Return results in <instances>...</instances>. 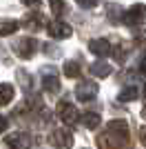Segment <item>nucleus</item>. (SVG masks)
<instances>
[{"instance_id": "f3484780", "label": "nucleus", "mask_w": 146, "mask_h": 149, "mask_svg": "<svg viewBox=\"0 0 146 149\" xmlns=\"http://www.w3.org/2000/svg\"><path fill=\"white\" fill-rule=\"evenodd\" d=\"M64 76H67V78H78L80 76V65L75 60H67L64 62Z\"/></svg>"}, {"instance_id": "b1692460", "label": "nucleus", "mask_w": 146, "mask_h": 149, "mask_svg": "<svg viewBox=\"0 0 146 149\" xmlns=\"http://www.w3.org/2000/svg\"><path fill=\"white\" fill-rule=\"evenodd\" d=\"M24 5H29V7H36V5H40V0H22Z\"/></svg>"}, {"instance_id": "a211bd4d", "label": "nucleus", "mask_w": 146, "mask_h": 149, "mask_svg": "<svg viewBox=\"0 0 146 149\" xmlns=\"http://www.w3.org/2000/svg\"><path fill=\"white\" fill-rule=\"evenodd\" d=\"M122 7L120 5H109L106 7V16H109V20H113V22H120L122 20Z\"/></svg>"}, {"instance_id": "f03ea898", "label": "nucleus", "mask_w": 146, "mask_h": 149, "mask_svg": "<svg viewBox=\"0 0 146 149\" xmlns=\"http://www.w3.org/2000/svg\"><path fill=\"white\" fill-rule=\"evenodd\" d=\"M58 116H60V120L67 125V127H75V125L80 123L78 109H75V105L69 102V100H60V102H58Z\"/></svg>"}, {"instance_id": "39448f33", "label": "nucleus", "mask_w": 146, "mask_h": 149, "mask_svg": "<svg viewBox=\"0 0 146 149\" xmlns=\"http://www.w3.org/2000/svg\"><path fill=\"white\" fill-rule=\"evenodd\" d=\"M38 47H40V45H38V40H33V38H20L18 42L13 45V51H16V56L29 60V58H33Z\"/></svg>"}, {"instance_id": "aec40b11", "label": "nucleus", "mask_w": 146, "mask_h": 149, "mask_svg": "<svg viewBox=\"0 0 146 149\" xmlns=\"http://www.w3.org/2000/svg\"><path fill=\"white\" fill-rule=\"evenodd\" d=\"M16 76H18L20 85H22L24 89H31V76H29V74H24L22 69H18V71H16Z\"/></svg>"}, {"instance_id": "2eb2a0df", "label": "nucleus", "mask_w": 146, "mask_h": 149, "mask_svg": "<svg viewBox=\"0 0 146 149\" xmlns=\"http://www.w3.org/2000/svg\"><path fill=\"white\" fill-rule=\"evenodd\" d=\"M18 31V22L16 20H0V36H11Z\"/></svg>"}, {"instance_id": "7ed1b4c3", "label": "nucleus", "mask_w": 146, "mask_h": 149, "mask_svg": "<svg viewBox=\"0 0 146 149\" xmlns=\"http://www.w3.org/2000/svg\"><path fill=\"white\" fill-rule=\"evenodd\" d=\"M122 22L131 29H140L144 22V5H133L128 11L122 13Z\"/></svg>"}, {"instance_id": "20e7f679", "label": "nucleus", "mask_w": 146, "mask_h": 149, "mask_svg": "<svg viewBox=\"0 0 146 149\" xmlns=\"http://www.w3.org/2000/svg\"><path fill=\"white\" fill-rule=\"evenodd\" d=\"M49 143L55 149H71L73 147V134L69 129H53L49 134Z\"/></svg>"}, {"instance_id": "6e6552de", "label": "nucleus", "mask_w": 146, "mask_h": 149, "mask_svg": "<svg viewBox=\"0 0 146 149\" xmlns=\"http://www.w3.org/2000/svg\"><path fill=\"white\" fill-rule=\"evenodd\" d=\"M49 36L51 38H58V40H67V38L73 36V29L67 25V22H62V20H53V22H49Z\"/></svg>"}, {"instance_id": "4be33fe9", "label": "nucleus", "mask_w": 146, "mask_h": 149, "mask_svg": "<svg viewBox=\"0 0 146 149\" xmlns=\"http://www.w3.org/2000/svg\"><path fill=\"white\" fill-rule=\"evenodd\" d=\"M42 51H44V54H49V56H58V54H60V51H58V49H53V45H42Z\"/></svg>"}, {"instance_id": "1a4fd4ad", "label": "nucleus", "mask_w": 146, "mask_h": 149, "mask_svg": "<svg viewBox=\"0 0 146 149\" xmlns=\"http://www.w3.org/2000/svg\"><path fill=\"white\" fill-rule=\"evenodd\" d=\"M89 49L95 54V56L100 58H106L113 54V45L106 40V38H97V40H91V45H89Z\"/></svg>"}, {"instance_id": "dca6fc26", "label": "nucleus", "mask_w": 146, "mask_h": 149, "mask_svg": "<svg viewBox=\"0 0 146 149\" xmlns=\"http://www.w3.org/2000/svg\"><path fill=\"white\" fill-rule=\"evenodd\" d=\"M135 98H137V87H126V89H122V91L117 93V100H120V102H133Z\"/></svg>"}, {"instance_id": "ddd939ff", "label": "nucleus", "mask_w": 146, "mask_h": 149, "mask_svg": "<svg viewBox=\"0 0 146 149\" xmlns=\"http://www.w3.org/2000/svg\"><path fill=\"white\" fill-rule=\"evenodd\" d=\"M80 120H82V125H84L86 129H95L97 125H100V113L97 111H86Z\"/></svg>"}, {"instance_id": "4468645a", "label": "nucleus", "mask_w": 146, "mask_h": 149, "mask_svg": "<svg viewBox=\"0 0 146 149\" xmlns=\"http://www.w3.org/2000/svg\"><path fill=\"white\" fill-rule=\"evenodd\" d=\"M13 93H16V91H13L11 85H7V82H5V85H0V107L9 105V102L13 100Z\"/></svg>"}, {"instance_id": "f8f14e48", "label": "nucleus", "mask_w": 146, "mask_h": 149, "mask_svg": "<svg viewBox=\"0 0 146 149\" xmlns=\"http://www.w3.org/2000/svg\"><path fill=\"white\" fill-rule=\"evenodd\" d=\"M42 89L47 93H58L60 91V78H55V76H42Z\"/></svg>"}, {"instance_id": "9b49d317", "label": "nucleus", "mask_w": 146, "mask_h": 149, "mask_svg": "<svg viewBox=\"0 0 146 149\" xmlns=\"http://www.w3.org/2000/svg\"><path fill=\"white\" fill-rule=\"evenodd\" d=\"M111 71H113V65H109V62H104V60L91 65V74L95 78H106V76H111Z\"/></svg>"}, {"instance_id": "9d476101", "label": "nucleus", "mask_w": 146, "mask_h": 149, "mask_svg": "<svg viewBox=\"0 0 146 149\" xmlns=\"http://www.w3.org/2000/svg\"><path fill=\"white\" fill-rule=\"evenodd\" d=\"M22 25L27 27V29H31V31H40L44 27V16L38 13V11H29L27 16H24Z\"/></svg>"}, {"instance_id": "423d86ee", "label": "nucleus", "mask_w": 146, "mask_h": 149, "mask_svg": "<svg viewBox=\"0 0 146 149\" xmlns=\"http://www.w3.org/2000/svg\"><path fill=\"white\" fill-rule=\"evenodd\" d=\"M5 145L9 149H29L31 147V136L24 131H13L9 136H5Z\"/></svg>"}, {"instance_id": "5701e85b", "label": "nucleus", "mask_w": 146, "mask_h": 149, "mask_svg": "<svg viewBox=\"0 0 146 149\" xmlns=\"http://www.w3.org/2000/svg\"><path fill=\"white\" fill-rule=\"evenodd\" d=\"M7 125H9V120H7L5 116H0V134H2V131L7 129Z\"/></svg>"}, {"instance_id": "f257e3e1", "label": "nucleus", "mask_w": 146, "mask_h": 149, "mask_svg": "<svg viewBox=\"0 0 146 149\" xmlns=\"http://www.w3.org/2000/svg\"><path fill=\"white\" fill-rule=\"evenodd\" d=\"M128 125L126 120H111L106 129L95 138L100 149H124L128 145Z\"/></svg>"}, {"instance_id": "0eeeda50", "label": "nucleus", "mask_w": 146, "mask_h": 149, "mask_svg": "<svg viewBox=\"0 0 146 149\" xmlns=\"http://www.w3.org/2000/svg\"><path fill=\"white\" fill-rule=\"evenodd\" d=\"M97 93V82H91V80H82L78 82L75 87V96H78L80 102H91Z\"/></svg>"}, {"instance_id": "412c9836", "label": "nucleus", "mask_w": 146, "mask_h": 149, "mask_svg": "<svg viewBox=\"0 0 146 149\" xmlns=\"http://www.w3.org/2000/svg\"><path fill=\"white\" fill-rule=\"evenodd\" d=\"M75 2H78L82 9H91V7H95V5H97V0H75Z\"/></svg>"}, {"instance_id": "6ab92c4d", "label": "nucleus", "mask_w": 146, "mask_h": 149, "mask_svg": "<svg viewBox=\"0 0 146 149\" xmlns=\"http://www.w3.org/2000/svg\"><path fill=\"white\" fill-rule=\"evenodd\" d=\"M49 5H51V11L55 16H62V13L67 11V5H64V0H49Z\"/></svg>"}]
</instances>
